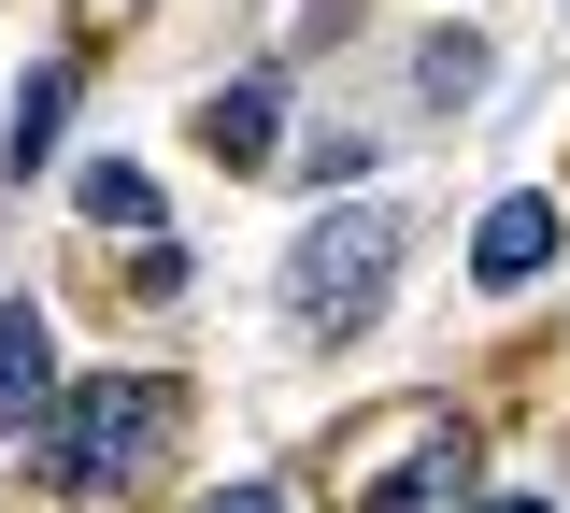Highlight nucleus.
<instances>
[{"label":"nucleus","mask_w":570,"mask_h":513,"mask_svg":"<svg viewBox=\"0 0 570 513\" xmlns=\"http://www.w3.org/2000/svg\"><path fill=\"white\" fill-rule=\"evenodd\" d=\"M171 442H186V385H171V371L71 385V399H43V500L58 513H115V500L157 485Z\"/></svg>","instance_id":"nucleus-1"},{"label":"nucleus","mask_w":570,"mask_h":513,"mask_svg":"<svg viewBox=\"0 0 570 513\" xmlns=\"http://www.w3.org/2000/svg\"><path fill=\"white\" fill-rule=\"evenodd\" d=\"M385 286H400V215L385 200H328L299 228V257H285V314L299 328H371Z\"/></svg>","instance_id":"nucleus-2"},{"label":"nucleus","mask_w":570,"mask_h":513,"mask_svg":"<svg viewBox=\"0 0 570 513\" xmlns=\"http://www.w3.org/2000/svg\"><path fill=\"white\" fill-rule=\"evenodd\" d=\"M456 500H471V428L442 399H400L356 456V513H456Z\"/></svg>","instance_id":"nucleus-3"},{"label":"nucleus","mask_w":570,"mask_h":513,"mask_svg":"<svg viewBox=\"0 0 570 513\" xmlns=\"http://www.w3.org/2000/svg\"><path fill=\"white\" fill-rule=\"evenodd\" d=\"M186 129H200L214 171H272V157H285V86H272V72H243V86H214Z\"/></svg>","instance_id":"nucleus-4"},{"label":"nucleus","mask_w":570,"mask_h":513,"mask_svg":"<svg viewBox=\"0 0 570 513\" xmlns=\"http://www.w3.org/2000/svg\"><path fill=\"white\" fill-rule=\"evenodd\" d=\"M43 399H58L43 314H29V299H0V442H29V428H43Z\"/></svg>","instance_id":"nucleus-5"},{"label":"nucleus","mask_w":570,"mask_h":513,"mask_svg":"<svg viewBox=\"0 0 570 513\" xmlns=\"http://www.w3.org/2000/svg\"><path fill=\"white\" fill-rule=\"evenodd\" d=\"M542 257H557V200H528V186H513V200L485 215V243H471V272H485V286H528Z\"/></svg>","instance_id":"nucleus-6"},{"label":"nucleus","mask_w":570,"mask_h":513,"mask_svg":"<svg viewBox=\"0 0 570 513\" xmlns=\"http://www.w3.org/2000/svg\"><path fill=\"white\" fill-rule=\"evenodd\" d=\"M71 200H86V228H157V186H142L129 157H86V171H71Z\"/></svg>","instance_id":"nucleus-7"},{"label":"nucleus","mask_w":570,"mask_h":513,"mask_svg":"<svg viewBox=\"0 0 570 513\" xmlns=\"http://www.w3.org/2000/svg\"><path fill=\"white\" fill-rule=\"evenodd\" d=\"M58 115H71V72L43 58V72L14 86V144H0V157H14V171H43V157H58Z\"/></svg>","instance_id":"nucleus-8"},{"label":"nucleus","mask_w":570,"mask_h":513,"mask_svg":"<svg viewBox=\"0 0 570 513\" xmlns=\"http://www.w3.org/2000/svg\"><path fill=\"white\" fill-rule=\"evenodd\" d=\"M485 86V43H428V100H471Z\"/></svg>","instance_id":"nucleus-9"},{"label":"nucleus","mask_w":570,"mask_h":513,"mask_svg":"<svg viewBox=\"0 0 570 513\" xmlns=\"http://www.w3.org/2000/svg\"><path fill=\"white\" fill-rule=\"evenodd\" d=\"M200 513H285V500H272V485H228V500H200Z\"/></svg>","instance_id":"nucleus-10"},{"label":"nucleus","mask_w":570,"mask_h":513,"mask_svg":"<svg viewBox=\"0 0 570 513\" xmlns=\"http://www.w3.org/2000/svg\"><path fill=\"white\" fill-rule=\"evenodd\" d=\"M485 513H542V500H485Z\"/></svg>","instance_id":"nucleus-11"}]
</instances>
